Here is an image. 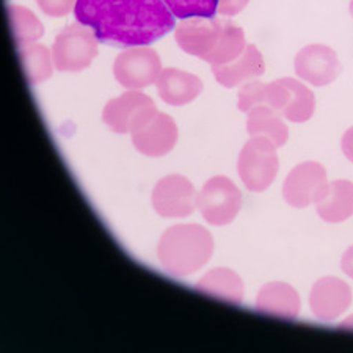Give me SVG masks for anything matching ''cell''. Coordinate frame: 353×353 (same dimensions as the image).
I'll list each match as a JSON object with an SVG mask.
<instances>
[{
  "label": "cell",
  "instance_id": "obj_15",
  "mask_svg": "<svg viewBox=\"0 0 353 353\" xmlns=\"http://www.w3.org/2000/svg\"><path fill=\"white\" fill-rule=\"evenodd\" d=\"M300 295L290 284L281 281L267 283L256 299V310L263 314L294 321L300 314Z\"/></svg>",
  "mask_w": 353,
  "mask_h": 353
},
{
  "label": "cell",
  "instance_id": "obj_30",
  "mask_svg": "<svg viewBox=\"0 0 353 353\" xmlns=\"http://www.w3.org/2000/svg\"><path fill=\"white\" fill-rule=\"evenodd\" d=\"M339 328H341V330H353V316L347 317L345 321H344L343 323H341Z\"/></svg>",
  "mask_w": 353,
  "mask_h": 353
},
{
  "label": "cell",
  "instance_id": "obj_13",
  "mask_svg": "<svg viewBox=\"0 0 353 353\" xmlns=\"http://www.w3.org/2000/svg\"><path fill=\"white\" fill-rule=\"evenodd\" d=\"M135 150L150 157L168 154L178 141V126L172 117L157 112L130 132Z\"/></svg>",
  "mask_w": 353,
  "mask_h": 353
},
{
  "label": "cell",
  "instance_id": "obj_6",
  "mask_svg": "<svg viewBox=\"0 0 353 353\" xmlns=\"http://www.w3.org/2000/svg\"><path fill=\"white\" fill-rule=\"evenodd\" d=\"M162 63L156 50L146 46H135L119 52L113 61V76L124 88L141 90L157 82Z\"/></svg>",
  "mask_w": 353,
  "mask_h": 353
},
{
  "label": "cell",
  "instance_id": "obj_4",
  "mask_svg": "<svg viewBox=\"0 0 353 353\" xmlns=\"http://www.w3.org/2000/svg\"><path fill=\"white\" fill-rule=\"evenodd\" d=\"M98 38L90 27L71 24L57 35L52 55L60 72H79L88 68L98 54Z\"/></svg>",
  "mask_w": 353,
  "mask_h": 353
},
{
  "label": "cell",
  "instance_id": "obj_21",
  "mask_svg": "<svg viewBox=\"0 0 353 353\" xmlns=\"http://www.w3.org/2000/svg\"><path fill=\"white\" fill-rule=\"evenodd\" d=\"M7 14L16 46L24 49L43 37L44 27L35 14L21 5H8Z\"/></svg>",
  "mask_w": 353,
  "mask_h": 353
},
{
  "label": "cell",
  "instance_id": "obj_19",
  "mask_svg": "<svg viewBox=\"0 0 353 353\" xmlns=\"http://www.w3.org/2000/svg\"><path fill=\"white\" fill-rule=\"evenodd\" d=\"M195 288L199 292L234 305H241L245 295L242 278L234 270L225 269V267L208 272Z\"/></svg>",
  "mask_w": 353,
  "mask_h": 353
},
{
  "label": "cell",
  "instance_id": "obj_2",
  "mask_svg": "<svg viewBox=\"0 0 353 353\" xmlns=\"http://www.w3.org/2000/svg\"><path fill=\"white\" fill-rule=\"evenodd\" d=\"M214 253L212 234L201 225H174L157 245L159 261L170 275L187 276L208 264Z\"/></svg>",
  "mask_w": 353,
  "mask_h": 353
},
{
  "label": "cell",
  "instance_id": "obj_20",
  "mask_svg": "<svg viewBox=\"0 0 353 353\" xmlns=\"http://www.w3.org/2000/svg\"><path fill=\"white\" fill-rule=\"evenodd\" d=\"M247 115V130L250 135H264L278 148L286 145L289 129L275 109H272L270 105H258Z\"/></svg>",
  "mask_w": 353,
  "mask_h": 353
},
{
  "label": "cell",
  "instance_id": "obj_7",
  "mask_svg": "<svg viewBox=\"0 0 353 353\" xmlns=\"http://www.w3.org/2000/svg\"><path fill=\"white\" fill-rule=\"evenodd\" d=\"M267 105L292 123H305L314 115V93L297 79L283 77L267 83Z\"/></svg>",
  "mask_w": 353,
  "mask_h": 353
},
{
  "label": "cell",
  "instance_id": "obj_31",
  "mask_svg": "<svg viewBox=\"0 0 353 353\" xmlns=\"http://www.w3.org/2000/svg\"><path fill=\"white\" fill-rule=\"evenodd\" d=\"M350 14L353 16V0L350 2Z\"/></svg>",
  "mask_w": 353,
  "mask_h": 353
},
{
  "label": "cell",
  "instance_id": "obj_5",
  "mask_svg": "<svg viewBox=\"0 0 353 353\" xmlns=\"http://www.w3.org/2000/svg\"><path fill=\"white\" fill-rule=\"evenodd\" d=\"M196 208L208 223L225 226L237 217L242 208V193L230 178L214 176L198 192Z\"/></svg>",
  "mask_w": 353,
  "mask_h": 353
},
{
  "label": "cell",
  "instance_id": "obj_8",
  "mask_svg": "<svg viewBox=\"0 0 353 353\" xmlns=\"http://www.w3.org/2000/svg\"><path fill=\"white\" fill-rule=\"evenodd\" d=\"M159 110L150 96L139 90H129L112 99L102 110V121L117 134H130Z\"/></svg>",
  "mask_w": 353,
  "mask_h": 353
},
{
  "label": "cell",
  "instance_id": "obj_18",
  "mask_svg": "<svg viewBox=\"0 0 353 353\" xmlns=\"http://www.w3.org/2000/svg\"><path fill=\"white\" fill-rule=\"evenodd\" d=\"M319 217L328 223H341L353 215V182L338 179L328 182L314 203Z\"/></svg>",
  "mask_w": 353,
  "mask_h": 353
},
{
  "label": "cell",
  "instance_id": "obj_14",
  "mask_svg": "<svg viewBox=\"0 0 353 353\" xmlns=\"http://www.w3.org/2000/svg\"><path fill=\"white\" fill-rule=\"evenodd\" d=\"M352 303V289L345 281L323 276L316 281L310 294L312 314L322 322H332L344 314Z\"/></svg>",
  "mask_w": 353,
  "mask_h": 353
},
{
  "label": "cell",
  "instance_id": "obj_28",
  "mask_svg": "<svg viewBox=\"0 0 353 353\" xmlns=\"http://www.w3.org/2000/svg\"><path fill=\"white\" fill-rule=\"evenodd\" d=\"M341 148H343L344 156L349 159L350 162H353V126L345 130L343 140H341Z\"/></svg>",
  "mask_w": 353,
  "mask_h": 353
},
{
  "label": "cell",
  "instance_id": "obj_10",
  "mask_svg": "<svg viewBox=\"0 0 353 353\" xmlns=\"http://www.w3.org/2000/svg\"><path fill=\"white\" fill-rule=\"evenodd\" d=\"M225 19L214 18H187L181 19L176 28L174 39L185 54L209 61L223 35Z\"/></svg>",
  "mask_w": 353,
  "mask_h": 353
},
{
  "label": "cell",
  "instance_id": "obj_17",
  "mask_svg": "<svg viewBox=\"0 0 353 353\" xmlns=\"http://www.w3.org/2000/svg\"><path fill=\"white\" fill-rule=\"evenodd\" d=\"M265 71L263 54L259 52L254 44H247V48L231 63L212 66L215 81L225 88H232L250 79L261 77Z\"/></svg>",
  "mask_w": 353,
  "mask_h": 353
},
{
  "label": "cell",
  "instance_id": "obj_27",
  "mask_svg": "<svg viewBox=\"0 0 353 353\" xmlns=\"http://www.w3.org/2000/svg\"><path fill=\"white\" fill-rule=\"evenodd\" d=\"M250 0H219L217 13L226 18H232L241 13V11L247 7Z\"/></svg>",
  "mask_w": 353,
  "mask_h": 353
},
{
  "label": "cell",
  "instance_id": "obj_24",
  "mask_svg": "<svg viewBox=\"0 0 353 353\" xmlns=\"http://www.w3.org/2000/svg\"><path fill=\"white\" fill-rule=\"evenodd\" d=\"M174 18H214L219 0H163Z\"/></svg>",
  "mask_w": 353,
  "mask_h": 353
},
{
  "label": "cell",
  "instance_id": "obj_11",
  "mask_svg": "<svg viewBox=\"0 0 353 353\" xmlns=\"http://www.w3.org/2000/svg\"><path fill=\"white\" fill-rule=\"evenodd\" d=\"M328 184L327 170L319 162H303L290 170L283 184V196L292 208L303 209L316 203Z\"/></svg>",
  "mask_w": 353,
  "mask_h": 353
},
{
  "label": "cell",
  "instance_id": "obj_16",
  "mask_svg": "<svg viewBox=\"0 0 353 353\" xmlns=\"http://www.w3.org/2000/svg\"><path fill=\"white\" fill-rule=\"evenodd\" d=\"M157 93L170 105H185L195 101L203 91V82L195 74L176 68H165L157 79Z\"/></svg>",
  "mask_w": 353,
  "mask_h": 353
},
{
  "label": "cell",
  "instance_id": "obj_1",
  "mask_svg": "<svg viewBox=\"0 0 353 353\" xmlns=\"http://www.w3.org/2000/svg\"><path fill=\"white\" fill-rule=\"evenodd\" d=\"M74 16L99 43L118 49L154 43L176 26L163 0H76Z\"/></svg>",
  "mask_w": 353,
  "mask_h": 353
},
{
  "label": "cell",
  "instance_id": "obj_12",
  "mask_svg": "<svg viewBox=\"0 0 353 353\" xmlns=\"http://www.w3.org/2000/svg\"><path fill=\"white\" fill-rule=\"evenodd\" d=\"M295 74L314 87H325L341 74L338 55L328 46L310 44L295 55Z\"/></svg>",
  "mask_w": 353,
  "mask_h": 353
},
{
  "label": "cell",
  "instance_id": "obj_25",
  "mask_svg": "<svg viewBox=\"0 0 353 353\" xmlns=\"http://www.w3.org/2000/svg\"><path fill=\"white\" fill-rule=\"evenodd\" d=\"M258 105H267V85L259 81L245 83L239 91V110L248 113Z\"/></svg>",
  "mask_w": 353,
  "mask_h": 353
},
{
  "label": "cell",
  "instance_id": "obj_3",
  "mask_svg": "<svg viewBox=\"0 0 353 353\" xmlns=\"http://www.w3.org/2000/svg\"><path fill=\"white\" fill-rule=\"evenodd\" d=\"M280 161L276 146L264 135H254L243 145L237 161V172L248 190L264 192L275 181Z\"/></svg>",
  "mask_w": 353,
  "mask_h": 353
},
{
  "label": "cell",
  "instance_id": "obj_23",
  "mask_svg": "<svg viewBox=\"0 0 353 353\" xmlns=\"http://www.w3.org/2000/svg\"><path fill=\"white\" fill-rule=\"evenodd\" d=\"M245 48H247V41H245V33L242 28L236 26L232 21L225 19L223 35H221L217 49L210 55L208 63H210V66L231 63L239 55H242Z\"/></svg>",
  "mask_w": 353,
  "mask_h": 353
},
{
  "label": "cell",
  "instance_id": "obj_26",
  "mask_svg": "<svg viewBox=\"0 0 353 353\" xmlns=\"http://www.w3.org/2000/svg\"><path fill=\"white\" fill-rule=\"evenodd\" d=\"M37 3L44 14L52 16V18L66 16L76 7V0H37Z\"/></svg>",
  "mask_w": 353,
  "mask_h": 353
},
{
  "label": "cell",
  "instance_id": "obj_22",
  "mask_svg": "<svg viewBox=\"0 0 353 353\" xmlns=\"http://www.w3.org/2000/svg\"><path fill=\"white\" fill-rule=\"evenodd\" d=\"M19 59L28 83H41L52 76L54 55L46 46L32 44L19 49Z\"/></svg>",
  "mask_w": 353,
  "mask_h": 353
},
{
  "label": "cell",
  "instance_id": "obj_29",
  "mask_svg": "<svg viewBox=\"0 0 353 353\" xmlns=\"http://www.w3.org/2000/svg\"><path fill=\"white\" fill-rule=\"evenodd\" d=\"M341 267H343L345 275H349L350 278H353V247H350L344 253L343 259H341Z\"/></svg>",
  "mask_w": 353,
  "mask_h": 353
},
{
  "label": "cell",
  "instance_id": "obj_9",
  "mask_svg": "<svg viewBox=\"0 0 353 353\" xmlns=\"http://www.w3.org/2000/svg\"><path fill=\"white\" fill-rule=\"evenodd\" d=\"M196 190L192 182L181 174L165 176L152 190V208L165 219H184L196 208Z\"/></svg>",
  "mask_w": 353,
  "mask_h": 353
}]
</instances>
